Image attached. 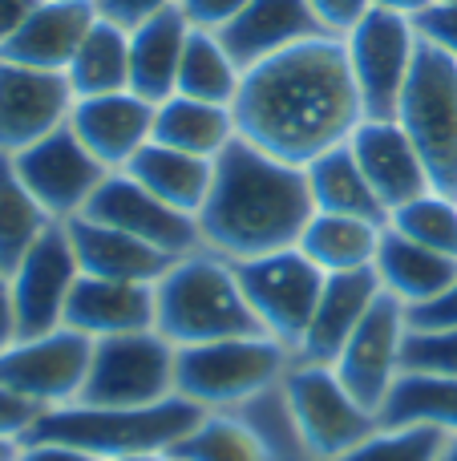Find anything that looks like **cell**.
<instances>
[{
	"label": "cell",
	"mask_w": 457,
	"mask_h": 461,
	"mask_svg": "<svg viewBox=\"0 0 457 461\" xmlns=\"http://www.w3.org/2000/svg\"><path fill=\"white\" fill-rule=\"evenodd\" d=\"M231 110L239 138L291 167H308L316 154L348 142L364 122L345 41L332 32L243 69Z\"/></svg>",
	"instance_id": "obj_1"
},
{
	"label": "cell",
	"mask_w": 457,
	"mask_h": 461,
	"mask_svg": "<svg viewBox=\"0 0 457 461\" xmlns=\"http://www.w3.org/2000/svg\"><path fill=\"white\" fill-rule=\"evenodd\" d=\"M312 211L304 167L272 158L247 138H235L215 158L211 194L194 219L207 251L239 263L296 247Z\"/></svg>",
	"instance_id": "obj_2"
},
{
	"label": "cell",
	"mask_w": 457,
	"mask_h": 461,
	"mask_svg": "<svg viewBox=\"0 0 457 461\" xmlns=\"http://www.w3.org/2000/svg\"><path fill=\"white\" fill-rule=\"evenodd\" d=\"M202 409L186 397H166L154 405H85L69 401L57 409H40L37 421L24 429L21 441H61L85 454L110 461L130 454H170L194 425Z\"/></svg>",
	"instance_id": "obj_3"
},
{
	"label": "cell",
	"mask_w": 457,
	"mask_h": 461,
	"mask_svg": "<svg viewBox=\"0 0 457 461\" xmlns=\"http://www.w3.org/2000/svg\"><path fill=\"white\" fill-rule=\"evenodd\" d=\"M154 328L175 348L264 332L239 287L235 263L207 247L178 255L154 284Z\"/></svg>",
	"instance_id": "obj_4"
},
{
	"label": "cell",
	"mask_w": 457,
	"mask_h": 461,
	"mask_svg": "<svg viewBox=\"0 0 457 461\" xmlns=\"http://www.w3.org/2000/svg\"><path fill=\"white\" fill-rule=\"evenodd\" d=\"M291 360L296 352L267 332L191 344L175 357V393L202 413H231L264 389H275Z\"/></svg>",
	"instance_id": "obj_5"
},
{
	"label": "cell",
	"mask_w": 457,
	"mask_h": 461,
	"mask_svg": "<svg viewBox=\"0 0 457 461\" xmlns=\"http://www.w3.org/2000/svg\"><path fill=\"white\" fill-rule=\"evenodd\" d=\"M397 122L421 150L434 191L457 194V61L421 41L397 102Z\"/></svg>",
	"instance_id": "obj_6"
},
{
	"label": "cell",
	"mask_w": 457,
	"mask_h": 461,
	"mask_svg": "<svg viewBox=\"0 0 457 461\" xmlns=\"http://www.w3.org/2000/svg\"><path fill=\"white\" fill-rule=\"evenodd\" d=\"M283 397L296 417L308 461L336 457L353 449L356 441H364L372 429H381V417L364 409L340 381L336 368L320 365V360H291L288 376H283Z\"/></svg>",
	"instance_id": "obj_7"
},
{
	"label": "cell",
	"mask_w": 457,
	"mask_h": 461,
	"mask_svg": "<svg viewBox=\"0 0 457 461\" xmlns=\"http://www.w3.org/2000/svg\"><path fill=\"white\" fill-rule=\"evenodd\" d=\"M178 348L158 332H121L94 340L89 376L77 401L85 405H154L175 397Z\"/></svg>",
	"instance_id": "obj_8"
},
{
	"label": "cell",
	"mask_w": 457,
	"mask_h": 461,
	"mask_svg": "<svg viewBox=\"0 0 457 461\" xmlns=\"http://www.w3.org/2000/svg\"><path fill=\"white\" fill-rule=\"evenodd\" d=\"M340 41H345V57L356 94H361L364 118H393L421 49L413 16L369 8Z\"/></svg>",
	"instance_id": "obj_9"
},
{
	"label": "cell",
	"mask_w": 457,
	"mask_h": 461,
	"mask_svg": "<svg viewBox=\"0 0 457 461\" xmlns=\"http://www.w3.org/2000/svg\"><path fill=\"white\" fill-rule=\"evenodd\" d=\"M235 276H239V287L259 328L296 352L316 312V300H320L324 271L300 247H280V251L255 255V259H239Z\"/></svg>",
	"instance_id": "obj_10"
},
{
	"label": "cell",
	"mask_w": 457,
	"mask_h": 461,
	"mask_svg": "<svg viewBox=\"0 0 457 461\" xmlns=\"http://www.w3.org/2000/svg\"><path fill=\"white\" fill-rule=\"evenodd\" d=\"M94 340L73 328H53L40 336H16L0 348V389L32 401L37 409H57L81 397L89 376Z\"/></svg>",
	"instance_id": "obj_11"
},
{
	"label": "cell",
	"mask_w": 457,
	"mask_h": 461,
	"mask_svg": "<svg viewBox=\"0 0 457 461\" xmlns=\"http://www.w3.org/2000/svg\"><path fill=\"white\" fill-rule=\"evenodd\" d=\"M13 167L21 175V183L29 186V194L49 211L53 223H69L89 207L94 191L102 186V178L110 170L85 150L77 134L65 122L61 130H53L49 138L32 142L29 150L13 154Z\"/></svg>",
	"instance_id": "obj_12"
},
{
	"label": "cell",
	"mask_w": 457,
	"mask_h": 461,
	"mask_svg": "<svg viewBox=\"0 0 457 461\" xmlns=\"http://www.w3.org/2000/svg\"><path fill=\"white\" fill-rule=\"evenodd\" d=\"M405 336H409V308L381 292L377 303L364 312L356 332L348 336L345 348L332 360L348 393L372 413H381L389 389L405 368Z\"/></svg>",
	"instance_id": "obj_13"
},
{
	"label": "cell",
	"mask_w": 457,
	"mask_h": 461,
	"mask_svg": "<svg viewBox=\"0 0 457 461\" xmlns=\"http://www.w3.org/2000/svg\"><path fill=\"white\" fill-rule=\"evenodd\" d=\"M81 215L97 219V223H105V227H118V230H126V235L146 239L150 247L166 251L170 259L191 255L202 247L199 219L170 207V203H162L158 194H150L138 178H130L126 170H110Z\"/></svg>",
	"instance_id": "obj_14"
},
{
	"label": "cell",
	"mask_w": 457,
	"mask_h": 461,
	"mask_svg": "<svg viewBox=\"0 0 457 461\" xmlns=\"http://www.w3.org/2000/svg\"><path fill=\"white\" fill-rule=\"evenodd\" d=\"M77 276H81V263L73 255L69 230H65V223H53L40 235V243L16 263L13 276H8L16 336H40L61 328L65 303H69Z\"/></svg>",
	"instance_id": "obj_15"
},
{
	"label": "cell",
	"mask_w": 457,
	"mask_h": 461,
	"mask_svg": "<svg viewBox=\"0 0 457 461\" xmlns=\"http://www.w3.org/2000/svg\"><path fill=\"white\" fill-rule=\"evenodd\" d=\"M73 86L65 73L32 69L0 57V154H21L61 130L73 113Z\"/></svg>",
	"instance_id": "obj_16"
},
{
	"label": "cell",
	"mask_w": 457,
	"mask_h": 461,
	"mask_svg": "<svg viewBox=\"0 0 457 461\" xmlns=\"http://www.w3.org/2000/svg\"><path fill=\"white\" fill-rule=\"evenodd\" d=\"M154 110L158 105L146 102L134 89L77 97L69 113V130L105 170H126L134 154L154 138Z\"/></svg>",
	"instance_id": "obj_17"
},
{
	"label": "cell",
	"mask_w": 457,
	"mask_h": 461,
	"mask_svg": "<svg viewBox=\"0 0 457 461\" xmlns=\"http://www.w3.org/2000/svg\"><path fill=\"white\" fill-rule=\"evenodd\" d=\"M348 146H353L372 194L381 199V207L389 215L397 207H405L409 199H417V194L434 191L426 158H421V150L413 146V138L405 134V126L397 118H364L353 130Z\"/></svg>",
	"instance_id": "obj_18"
},
{
	"label": "cell",
	"mask_w": 457,
	"mask_h": 461,
	"mask_svg": "<svg viewBox=\"0 0 457 461\" xmlns=\"http://www.w3.org/2000/svg\"><path fill=\"white\" fill-rule=\"evenodd\" d=\"M65 328L89 336V340L146 332L154 328V284L77 276L69 303H65Z\"/></svg>",
	"instance_id": "obj_19"
},
{
	"label": "cell",
	"mask_w": 457,
	"mask_h": 461,
	"mask_svg": "<svg viewBox=\"0 0 457 461\" xmlns=\"http://www.w3.org/2000/svg\"><path fill=\"white\" fill-rule=\"evenodd\" d=\"M381 284L372 267H356V271H328L320 287L316 312L308 320V332L300 340L296 357L300 360H320L332 365L336 352L345 348V340L356 332V324L364 320V312L377 303Z\"/></svg>",
	"instance_id": "obj_20"
},
{
	"label": "cell",
	"mask_w": 457,
	"mask_h": 461,
	"mask_svg": "<svg viewBox=\"0 0 457 461\" xmlns=\"http://www.w3.org/2000/svg\"><path fill=\"white\" fill-rule=\"evenodd\" d=\"M219 37L231 49L235 61L251 69V65L267 61V57L283 53L300 41L324 37V24L316 21L308 0H247L243 13Z\"/></svg>",
	"instance_id": "obj_21"
},
{
	"label": "cell",
	"mask_w": 457,
	"mask_h": 461,
	"mask_svg": "<svg viewBox=\"0 0 457 461\" xmlns=\"http://www.w3.org/2000/svg\"><path fill=\"white\" fill-rule=\"evenodd\" d=\"M94 0H40L29 13V21L21 24V32L0 49V57L16 65H32V69L65 73L85 32L94 29Z\"/></svg>",
	"instance_id": "obj_22"
},
{
	"label": "cell",
	"mask_w": 457,
	"mask_h": 461,
	"mask_svg": "<svg viewBox=\"0 0 457 461\" xmlns=\"http://www.w3.org/2000/svg\"><path fill=\"white\" fill-rule=\"evenodd\" d=\"M69 230L73 255L81 263V276H102V279H130V284H158L166 276L170 259L166 251L150 247L146 239L126 235L118 227H105L97 219H69L65 223Z\"/></svg>",
	"instance_id": "obj_23"
},
{
	"label": "cell",
	"mask_w": 457,
	"mask_h": 461,
	"mask_svg": "<svg viewBox=\"0 0 457 461\" xmlns=\"http://www.w3.org/2000/svg\"><path fill=\"white\" fill-rule=\"evenodd\" d=\"M372 271H377V284L385 295L401 300L405 308H421V303L437 300V295L453 284L457 259L453 255L434 251V247L417 243V239L401 235L397 227L385 223Z\"/></svg>",
	"instance_id": "obj_24"
},
{
	"label": "cell",
	"mask_w": 457,
	"mask_h": 461,
	"mask_svg": "<svg viewBox=\"0 0 457 461\" xmlns=\"http://www.w3.org/2000/svg\"><path fill=\"white\" fill-rule=\"evenodd\" d=\"M186 37H191V21L183 16V8H166L130 29V89L154 105L166 102L178 89Z\"/></svg>",
	"instance_id": "obj_25"
},
{
	"label": "cell",
	"mask_w": 457,
	"mask_h": 461,
	"mask_svg": "<svg viewBox=\"0 0 457 461\" xmlns=\"http://www.w3.org/2000/svg\"><path fill=\"white\" fill-rule=\"evenodd\" d=\"M126 175L138 178V183H142L150 194H158L162 203L186 211V215H199L207 194H211L215 158H199V154L175 150V146H162L150 138V142L134 154Z\"/></svg>",
	"instance_id": "obj_26"
},
{
	"label": "cell",
	"mask_w": 457,
	"mask_h": 461,
	"mask_svg": "<svg viewBox=\"0 0 457 461\" xmlns=\"http://www.w3.org/2000/svg\"><path fill=\"white\" fill-rule=\"evenodd\" d=\"M235 138H239V126H235L231 105L170 94L154 110V142L175 146V150L199 154V158H219Z\"/></svg>",
	"instance_id": "obj_27"
},
{
	"label": "cell",
	"mask_w": 457,
	"mask_h": 461,
	"mask_svg": "<svg viewBox=\"0 0 457 461\" xmlns=\"http://www.w3.org/2000/svg\"><path fill=\"white\" fill-rule=\"evenodd\" d=\"M304 178H308V194H312L316 211L389 223V211L381 207V199L372 194L369 178H364L361 162H356V154H353V146L348 142L316 154V158L304 167Z\"/></svg>",
	"instance_id": "obj_28"
},
{
	"label": "cell",
	"mask_w": 457,
	"mask_h": 461,
	"mask_svg": "<svg viewBox=\"0 0 457 461\" xmlns=\"http://www.w3.org/2000/svg\"><path fill=\"white\" fill-rule=\"evenodd\" d=\"M385 223L356 215H332V211H312V219L300 230L296 247L328 276V271H356L372 267L381 247Z\"/></svg>",
	"instance_id": "obj_29"
},
{
	"label": "cell",
	"mask_w": 457,
	"mask_h": 461,
	"mask_svg": "<svg viewBox=\"0 0 457 461\" xmlns=\"http://www.w3.org/2000/svg\"><path fill=\"white\" fill-rule=\"evenodd\" d=\"M377 417L389 429L429 425V429H442L450 438V433H457V376L401 368Z\"/></svg>",
	"instance_id": "obj_30"
},
{
	"label": "cell",
	"mask_w": 457,
	"mask_h": 461,
	"mask_svg": "<svg viewBox=\"0 0 457 461\" xmlns=\"http://www.w3.org/2000/svg\"><path fill=\"white\" fill-rule=\"evenodd\" d=\"M65 77L73 86V97H97V94L130 89V29L97 16L94 29L81 41V49L73 53Z\"/></svg>",
	"instance_id": "obj_31"
},
{
	"label": "cell",
	"mask_w": 457,
	"mask_h": 461,
	"mask_svg": "<svg viewBox=\"0 0 457 461\" xmlns=\"http://www.w3.org/2000/svg\"><path fill=\"white\" fill-rule=\"evenodd\" d=\"M239 86H243V65L231 57L223 37L207 29H191L186 49H183V65H178L175 94L215 102V105H235Z\"/></svg>",
	"instance_id": "obj_32"
},
{
	"label": "cell",
	"mask_w": 457,
	"mask_h": 461,
	"mask_svg": "<svg viewBox=\"0 0 457 461\" xmlns=\"http://www.w3.org/2000/svg\"><path fill=\"white\" fill-rule=\"evenodd\" d=\"M53 227L49 211L21 183L13 158L0 154V271L13 276L16 263L40 243V235Z\"/></svg>",
	"instance_id": "obj_33"
},
{
	"label": "cell",
	"mask_w": 457,
	"mask_h": 461,
	"mask_svg": "<svg viewBox=\"0 0 457 461\" xmlns=\"http://www.w3.org/2000/svg\"><path fill=\"white\" fill-rule=\"evenodd\" d=\"M231 413L247 425L251 438L264 446V454L272 461H308V449L296 429V417H291V405H288V397H283V381L275 384V389H264L259 397L243 401Z\"/></svg>",
	"instance_id": "obj_34"
},
{
	"label": "cell",
	"mask_w": 457,
	"mask_h": 461,
	"mask_svg": "<svg viewBox=\"0 0 457 461\" xmlns=\"http://www.w3.org/2000/svg\"><path fill=\"white\" fill-rule=\"evenodd\" d=\"M175 461H272L235 413H207L175 449Z\"/></svg>",
	"instance_id": "obj_35"
},
{
	"label": "cell",
	"mask_w": 457,
	"mask_h": 461,
	"mask_svg": "<svg viewBox=\"0 0 457 461\" xmlns=\"http://www.w3.org/2000/svg\"><path fill=\"white\" fill-rule=\"evenodd\" d=\"M389 227H397L401 235L457 259V194H445V191L417 194V199H409L405 207H397L389 215Z\"/></svg>",
	"instance_id": "obj_36"
},
{
	"label": "cell",
	"mask_w": 457,
	"mask_h": 461,
	"mask_svg": "<svg viewBox=\"0 0 457 461\" xmlns=\"http://www.w3.org/2000/svg\"><path fill=\"white\" fill-rule=\"evenodd\" d=\"M442 429H429V425H405V429H372L364 441H356L353 449L324 461H437L442 454Z\"/></svg>",
	"instance_id": "obj_37"
},
{
	"label": "cell",
	"mask_w": 457,
	"mask_h": 461,
	"mask_svg": "<svg viewBox=\"0 0 457 461\" xmlns=\"http://www.w3.org/2000/svg\"><path fill=\"white\" fill-rule=\"evenodd\" d=\"M405 368L457 376V324L409 328V336H405Z\"/></svg>",
	"instance_id": "obj_38"
},
{
	"label": "cell",
	"mask_w": 457,
	"mask_h": 461,
	"mask_svg": "<svg viewBox=\"0 0 457 461\" xmlns=\"http://www.w3.org/2000/svg\"><path fill=\"white\" fill-rule=\"evenodd\" d=\"M413 24H417V37L426 41V45L442 49L445 57H453V61H457V5H429V8H421V13L413 16Z\"/></svg>",
	"instance_id": "obj_39"
},
{
	"label": "cell",
	"mask_w": 457,
	"mask_h": 461,
	"mask_svg": "<svg viewBox=\"0 0 457 461\" xmlns=\"http://www.w3.org/2000/svg\"><path fill=\"white\" fill-rule=\"evenodd\" d=\"M243 5L247 0H178L191 29H207V32H223L243 13Z\"/></svg>",
	"instance_id": "obj_40"
},
{
	"label": "cell",
	"mask_w": 457,
	"mask_h": 461,
	"mask_svg": "<svg viewBox=\"0 0 457 461\" xmlns=\"http://www.w3.org/2000/svg\"><path fill=\"white\" fill-rule=\"evenodd\" d=\"M97 16L121 24V29H138L142 21L166 13V8H178V0H94Z\"/></svg>",
	"instance_id": "obj_41"
},
{
	"label": "cell",
	"mask_w": 457,
	"mask_h": 461,
	"mask_svg": "<svg viewBox=\"0 0 457 461\" xmlns=\"http://www.w3.org/2000/svg\"><path fill=\"white\" fill-rule=\"evenodd\" d=\"M308 5H312L316 21L324 24V32H332V37H345V32L372 8L369 0H308Z\"/></svg>",
	"instance_id": "obj_42"
},
{
	"label": "cell",
	"mask_w": 457,
	"mask_h": 461,
	"mask_svg": "<svg viewBox=\"0 0 457 461\" xmlns=\"http://www.w3.org/2000/svg\"><path fill=\"white\" fill-rule=\"evenodd\" d=\"M450 324H457V276L437 300L409 308V328H450Z\"/></svg>",
	"instance_id": "obj_43"
},
{
	"label": "cell",
	"mask_w": 457,
	"mask_h": 461,
	"mask_svg": "<svg viewBox=\"0 0 457 461\" xmlns=\"http://www.w3.org/2000/svg\"><path fill=\"white\" fill-rule=\"evenodd\" d=\"M37 413H40V409L32 405V401H24V397H16V393L0 389V438H16V441H21L24 429L37 421Z\"/></svg>",
	"instance_id": "obj_44"
},
{
	"label": "cell",
	"mask_w": 457,
	"mask_h": 461,
	"mask_svg": "<svg viewBox=\"0 0 457 461\" xmlns=\"http://www.w3.org/2000/svg\"><path fill=\"white\" fill-rule=\"evenodd\" d=\"M16 461H102V457L85 454V449L61 446V441H21Z\"/></svg>",
	"instance_id": "obj_45"
},
{
	"label": "cell",
	"mask_w": 457,
	"mask_h": 461,
	"mask_svg": "<svg viewBox=\"0 0 457 461\" xmlns=\"http://www.w3.org/2000/svg\"><path fill=\"white\" fill-rule=\"evenodd\" d=\"M40 0H0V49L21 32V24L29 21V13L37 8Z\"/></svg>",
	"instance_id": "obj_46"
},
{
	"label": "cell",
	"mask_w": 457,
	"mask_h": 461,
	"mask_svg": "<svg viewBox=\"0 0 457 461\" xmlns=\"http://www.w3.org/2000/svg\"><path fill=\"white\" fill-rule=\"evenodd\" d=\"M16 340V316H13V287H8V276L0 271V348Z\"/></svg>",
	"instance_id": "obj_47"
},
{
	"label": "cell",
	"mask_w": 457,
	"mask_h": 461,
	"mask_svg": "<svg viewBox=\"0 0 457 461\" xmlns=\"http://www.w3.org/2000/svg\"><path fill=\"white\" fill-rule=\"evenodd\" d=\"M381 13H401V16H417L421 8H429V0H369Z\"/></svg>",
	"instance_id": "obj_48"
},
{
	"label": "cell",
	"mask_w": 457,
	"mask_h": 461,
	"mask_svg": "<svg viewBox=\"0 0 457 461\" xmlns=\"http://www.w3.org/2000/svg\"><path fill=\"white\" fill-rule=\"evenodd\" d=\"M16 454H21V441H16V438H0V461H16Z\"/></svg>",
	"instance_id": "obj_49"
},
{
	"label": "cell",
	"mask_w": 457,
	"mask_h": 461,
	"mask_svg": "<svg viewBox=\"0 0 457 461\" xmlns=\"http://www.w3.org/2000/svg\"><path fill=\"white\" fill-rule=\"evenodd\" d=\"M437 461H457V433H450V438L442 441V454H437Z\"/></svg>",
	"instance_id": "obj_50"
},
{
	"label": "cell",
	"mask_w": 457,
	"mask_h": 461,
	"mask_svg": "<svg viewBox=\"0 0 457 461\" xmlns=\"http://www.w3.org/2000/svg\"><path fill=\"white\" fill-rule=\"evenodd\" d=\"M110 461H175L170 454H130V457H110Z\"/></svg>",
	"instance_id": "obj_51"
},
{
	"label": "cell",
	"mask_w": 457,
	"mask_h": 461,
	"mask_svg": "<svg viewBox=\"0 0 457 461\" xmlns=\"http://www.w3.org/2000/svg\"><path fill=\"white\" fill-rule=\"evenodd\" d=\"M429 5H457V0H429Z\"/></svg>",
	"instance_id": "obj_52"
}]
</instances>
